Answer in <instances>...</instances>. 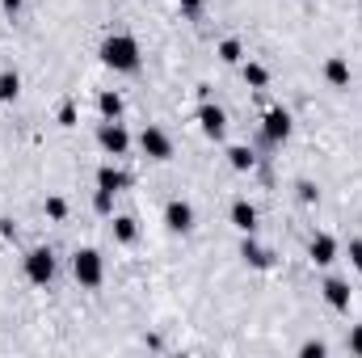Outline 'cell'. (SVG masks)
Wrapping results in <instances>:
<instances>
[{"instance_id": "cell-29", "label": "cell", "mask_w": 362, "mask_h": 358, "mask_svg": "<svg viewBox=\"0 0 362 358\" xmlns=\"http://www.w3.org/2000/svg\"><path fill=\"white\" fill-rule=\"evenodd\" d=\"M0 5H5V13L13 17V13H21V0H0Z\"/></svg>"}, {"instance_id": "cell-5", "label": "cell", "mask_w": 362, "mask_h": 358, "mask_svg": "<svg viewBox=\"0 0 362 358\" xmlns=\"http://www.w3.org/2000/svg\"><path fill=\"white\" fill-rule=\"evenodd\" d=\"M139 152L147 161H169L173 156V139H169V131H161V127H143L139 131Z\"/></svg>"}, {"instance_id": "cell-18", "label": "cell", "mask_w": 362, "mask_h": 358, "mask_svg": "<svg viewBox=\"0 0 362 358\" xmlns=\"http://www.w3.org/2000/svg\"><path fill=\"white\" fill-rule=\"evenodd\" d=\"M97 110H101V118H118V114H123V97L106 89V93L97 97Z\"/></svg>"}, {"instance_id": "cell-24", "label": "cell", "mask_w": 362, "mask_h": 358, "mask_svg": "<svg viewBox=\"0 0 362 358\" xmlns=\"http://www.w3.org/2000/svg\"><path fill=\"white\" fill-rule=\"evenodd\" d=\"M295 190H299V198H303V202H316V198H320V190H316L312 181H299Z\"/></svg>"}, {"instance_id": "cell-9", "label": "cell", "mask_w": 362, "mask_h": 358, "mask_svg": "<svg viewBox=\"0 0 362 358\" xmlns=\"http://www.w3.org/2000/svg\"><path fill=\"white\" fill-rule=\"evenodd\" d=\"M307 258H312L316 266H333V262H337V240H333L329 232L312 236V244H307Z\"/></svg>"}, {"instance_id": "cell-3", "label": "cell", "mask_w": 362, "mask_h": 358, "mask_svg": "<svg viewBox=\"0 0 362 358\" xmlns=\"http://www.w3.org/2000/svg\"><path fill=\"white\" fill-rule=\"evenodd\" d=\"M26 278L34 287H46L51 278H55V253L51 249H30L26 253Z\"/></svg>"}, {"instance_id": "cell-20", "label": "cell", "mask_w": 362, "mask_h": 358, "mask_svg": "<svg viewBox=\"0 0 362 358\" xmlns=\"http://www.w3.org/2000/svg\"><path fill=\"white\" fill-rule=\"evenodd\" d=\"M219 60H224V64H240V60H244L240 38H224V42H219Z\"/></svg>"}, {"instance_id": "cell-15", "label": "cell", "mask_w": 362, "mask_h": 358, "mask_svg": "<svg viewBox=\"0 0 362 358\" xmlns=\"http://www.w3.org/2000/svg\"><path fill=\"white\" fill-rule=\"evenodd\" d=\"M228 165H232L236 173H248V169L257 165V156H253V147H244V143H232V147H228Z\"/></svg>"}, {"instance_id": "cell-10", "label": "cell", "mask_w": 362, "mask_h": 358, "mask_svg": "<svg viewBox=\"0 0 362 358\" xmlns=\"http://www.w3.org/2000/svg\"><path fill=\"white\" fill-rule=\"evenodd\" d=\"M240 258H244L253 270H270V266H274V253L257 244V240H253V232H248V236H244V244H240Z\"/></svg>"}, {"instance_id": "cell-17", "label": "cell", "mask_w": 362, "mask_h": 358, "mask_svg": "<svg viewBox=\"0 0 362 358\" xmlns=\"http://www.w3.org/2000/svg\"><path fill=\"white\" fill-rule=\"evenodd\" d=\"M135 236H139L135 220H131V215H114V240H118V244H135Z\"/></svg>"}, {"instance_id": "cell-4", "label": "cell", "mask_w": 362, "mask_h": 358, "mask_svg": "<svg viewBox=\"0 0 362 358\" xmlns=\"http://www.w3.org/2000/svg\"><path fill=\"white\" fill-rule=\"evenodd\" d=\"M97 143L110 152V156H127V147H131V131L118 123V118H106L97 127Z\"/></svg>"}, {"instance_id": "cell-21", "label": "cell", "mask_w": 362, "mask_h": 358, "mask_svg": "<svg viewBox=\"0 0 362 358\" xmlns=\"http://www.w3.org/2000/svg\"><path fill=\"white\" fill-rule=\"evenodd\" d=\"M93 211H97V215H110V211H114V194H110V190H97V194H93Z\"/></svg>"}, {"instance_id": "cell-28", "label": "cell", "mask_w": 362, "mask_h": 358, "mask_svg": "<svg viewBox=\"0 0 362 358\" xmlns=\"http://www.w3.org/2000/svg\"><path fill=\"white\" fill-rule=\"evenodd\" d=\"M350 350H354V354H362V325L350 333Z\"/></svg>"}, {"instance_id": "cell-26", "label": "cell", "mask_w": 362, "mask_h": 358, "mask_svg": "<svg viewBox=\"0 0 362 358\" xmlns=\"http://www.w3.org/2000/svg\"><path fill=\"white\" fill-rule=\"evenodd\" d=\"M350 262H354V270L362 274V236H358V240H350Z\"/></svg>"}, {"instance_id": "cell-14", "label": "cell", "mask_w": 362, "mask_h": 358, "mask_svg": "<svg viewBox=\"0 0 362 358\" xmlns=\"http://www.w3.org/2000/svg\"><path fill=\"white\" fill-rule=\"evenodd\" d=\"M123 186H127V173H123V169H114V165H101V169H97V190L118 194Z\"/></svg>"}, {"instance_id": "cell-27", "label": "cell", "mask_w": 362, "mask_h": 358, "mask_svg": "<svg viewBox=\"0 0 362 358\" xmlns=\"http://www.w3.org/2000/svg\"><path fill=\"white\" fill-rule=\"evenodd\" d=\"M177 5H181L185 17H198V13H202V0H177Z\"/></svg>"}, {"instance_id": "cell-23", "label": "cell", "mask_w": 362, "mask_h": 358, "mask_svg": "<svg viewBox=\"0 0 362 358\" xmlns=\"http://www.w3.org/2000/svg\"><path fill=\"white\" fill-rule=\"evenodd\" d=\"M299 354H307V358H325V354H329V346H325V341H303V346H299Z\"/></svg>"}, {"instance_id": "cell-19", "label": "cell", "mask_w": 362, "mask_h": 358, "mask_svg": "<svg viewBox=\"0 0 362 358\" xmlns=\"http://www.w3.org/2000/svg\"><path fill=\"white\" fill-rule=\"evenodd\" d=\"M240 72H244V84H248V89H266V84H270V72H266L262 64H244Z\"/></svg>"}, {"instance_id": "cell-6", "label": "cell", "mask_w": 362, "mask_h": 358, "mask_svg": "<svg viewBox=\"0 0 362 358\" xmlns=\"http://www.w3.org/2000/svg\"><path fill=\"white\" fill-rule=\"evenodd\" d=\"M262 135H266V143H287V139H291V114H287L282 106L266 110V118H262Z\"/></svg>"}, {"instance_id": "cell-8", "label": "cell", "mask_w": 362, "mask_h": 358, "mask_svg": "<svg viewBox=\"0 0 362 358\" xmlns=\"http://www.w3.org/2000/svg\"><path fill=\"white\" fill-rule=\"evenodd\" d=\"M165 224L173 228V232H190L194 228V207L185 198H169V207H165Z\"/></svg>"}, {"instance_id": "cell-12", "label": "cell", "mask_w": 362, "mask_h": 358, "mask_svg": "<svg viewBox=\"0 0 362 358\" xmlns=\"http://www.w3.org/2000/svg\"><path fill=\"white\" fill-rule=\"evenodd\" d=\"M232 228H240L244 236L257 228V207H253L248 198H236V202H232Z\"/></svg>"}, {"instance_id": "cell-2", "label": "cell", "mask_w": 362, "mask_h": 358, "mask_svg": "<svg viewBox=\"0 0 362 358\" xmlns=\"http://www.w3.org/2000/svg\"><path fill=\"white\" fill-rule=\"evenodd\" d=\"M72 274H76L80 287H101V278H106V258H101L97 249H76Z\"/></svg>"}, {"instance_id": "cell-22", "label": "cell", "mask_w": 362, "mask_h": 358, "mask_svg": "<svg viewBox=\"0 0 362 358\" xmlns=\"http://www.w3.org/2000/svg\"><path fill=\"white\" fill-rule=\"evenodd\" d=\"M46 215H51V220H68V202H64L60 194H55V198H46Z\"/></svg>"}, {"instance_id": "cell-7", "label": "cell", "mask_w": 362, "mask_h": 358, "mask_svg": "<svg viewBox=\"0 0 362 358\" xmlns=\"http://www.w3.org/2000/svg\"><path fill=\"white\" fill-rule=\"evenodd\" d=\"M198 127H202L206 139H224V131H228V114H224L219 106H211V101H202V106H198Z\"/></svg>"}, {"instance_id": "cell-11", "label": "cell", "mask_w": 362, "mask_h": 358, "mask_svg": "<svg viewBox=\"0 0 362 358\" xmlns=\"http://www.w3.org/2000/svg\"><path fill=\"white\" fill-rule=\"evenodd\" d=\"M325 299H329V308H337V312H350V283L345 278H325Z\"/></svg>"}, {"instance_id": "cell-25", "label": "cell", "mask_w": 362, "mask_h": 358, "mask_svg": "<svg viewBox=\"0 0 362 358\" xmlns=\"http://www.w3.org/2000/svg\"><path fill=\"white\" fill-rule=\"evenodd\" d=\"M60 123H64V127H76V101H64V110H60Z\"/></svg>"}, {"instance_id": "cell-13", "label": "cell", "mask_w": 362, "mask_h": 358, "mask_svg": "<svg viewBox=\"0 0 362 358\" xmlns=\"http://www.w3.org/2000/svg\"><path fill=\"white\" fill-rule=\"evenodd\" d=\"M325 80H329L333 89H345V84H350V64H345V55H329V60H325Z\"/></svg>"}, {"instance_id": "cell-16", "label": "cell", "mask_w": 362, "mask_h": 358, "mask_svg": "<svg viewBox=\"0 0 362 358\" xmlns=\"http://www.w3.org/2000/svg\"><path fill=\"white\" fill-rule=\"evenodd\" d=\"M17 93H21V76L13 68H5L0 72V101H17Z\"/></svg>"}, {"instance_id": "cell-1", "label": "cell", "mask_w": 362, "mask_h": 358, "mask_svg": "<svg viewBox=\"0 0 362 358\" xmlns=\"http://www.w3.org/2000/svg\"><path fill=\"white\" fill-rule=\"evenodd\" d=\"M101 64L114 72H139V42L131 34H110L101 42Z\"/></svg>"}]
</instances>
